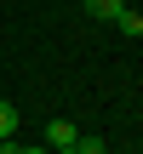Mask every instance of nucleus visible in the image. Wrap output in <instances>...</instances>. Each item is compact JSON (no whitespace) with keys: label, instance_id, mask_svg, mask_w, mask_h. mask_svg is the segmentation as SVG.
<instances>
[{"label":"nucleus","instance_id":"obj_1","mask_svg":"<svg viewBox=\"0 0 143 154\" xmlns=\"http://www.w3.org/2000/svg\"><path fill=\"white\" fill-rule=\"evenodd\" d=\"M75 137H80V126H75V120H46V149H52V154L69 149Z\"/></svg>","mask_w":143,"mask_h":154},{"label":"nucleus","instance_id":"obj_2","mask_svg":"<svg viewBox=\"0 0 143 154\" xmlns=\"http://www.w3.org/2000/svg\"><path fill=\"white\" fill-rule=\"evenodd\" d=\"M115 29H120V34H132V40H138V34H143V11H138V6H132V0H126V6L115 11Z\"/></svg>","mask_w":143,"mask_h":154},{"label":"nucleus","instance_id":"obj_3","mask_svg":"<svg viewBox=\"0 0 143 154\" xmlns=\"http://www.w3.org/2000/svg\"><path fill=\"white\" fill-rule=\"evenodd\" d=\"M80 6H86L92 17H103V23H115V11H120L126 0H80Z\"/></svg>","mask_w":143,"mask_h":154},{"label":"nucleus","instance_id":"obj_4","mask_svg":"<svg viewBox=\"0 0 143 154\" xmlns=\"http://www.w3.org/2000/svg\"><path fill=\"white\" fill-rule=\"evenodd\" d=\"M11 131H17V109L0 97V137H11Z\"/></svg>","mask_w":143,"mask_h":154},{"label":"nucleus","instance_id":"obj_5","mask_svg":"<svg viewBox=\"0 0 143 154\" xmlns=\"http://www.w3.org/2000/svg\"><path fill=\"white\" fill-rule=\"evenodd\" d=\"M69 149H75V154H103V143H97V137H75Z\"/></svg>","mask_w":143,"mask_h":154},{"label":"nucleus","instance_id":"obj_6","mask_svg":"<svg viewBox=\"0 0 143 154\" xmlns=\"http://www.w3.org/2000/svg\"><path fill=\"white\" fill-rule=\"evenodd\" d=\"M0 154H23V143L17 137H0Z\"/></svg>","mask_w":143,"mask_h":154},{"label":"nucleus","instance_id":"obj_7","mask_svg":"<svg viewBox=\"0 0 143 154\" xmlns=\"http://www.w3.org/2000/svg\"><path fill=\"white\" fill-rule=\"evenodd\" d=\"M23 154H52V149H23Z\"/></svg>","mask_w":143,"mask_h":154},{"label":"nucleus","instance_id":"obj_8","mask_svg":"<svg viewBox=\"0 0 143 154\" xmlns=\"http://www.w3.org/2000/svg\"><path fill=\"white\" fill-rule=\"evenodd\" d=\"M103 154H109V149H103Z\"/></svg>","mask_w":143,"mask_h":154}]
</instances>
